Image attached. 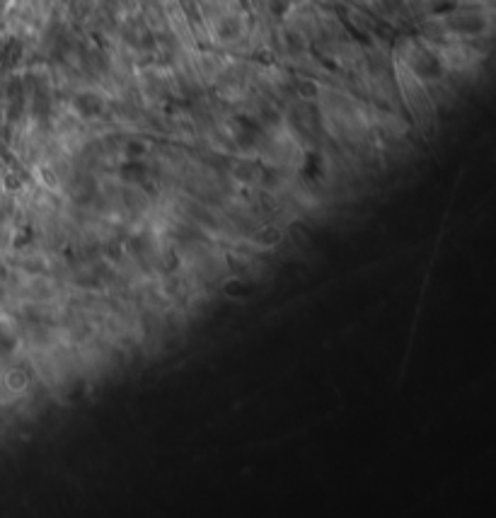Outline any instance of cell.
I'll return each mask as SVG.
<instances>
[{"label":"cell","instance_id":"obj_1","mask_svg":"<svg viewBox=\"0 0 496 518\" xmlns=\"http://www.w3.org/2000/svg\"><path fill=\"white\" fill-rule=\"evenodd\" d=\"M27 383H30V375H27L25 370L15 368V370H8V373H5V385H8V390L22 392L27 388Z\"/></svg>","mask_w":496,"mask_h":518}]
</instances>
